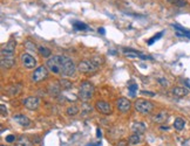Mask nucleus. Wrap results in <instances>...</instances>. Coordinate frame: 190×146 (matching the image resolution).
Listing matches in <instances>:
<instances>
[{"instance_id": "nucleus-6", "label": "nucleus", "mask_w": 190, "mask_h": 146, "mask_svg": "<svg viewBox=\"0 0 190 146\" xmlns=\"http://www.w3.org/2000/svg\"><path fill=\"white\" fill-rule=\"evenodd\" d=\"M47 67H45V66H40V67H38L35 70H34V73L32 75V79H33V82H41L43 81L45 78L47 77L48 75V70H47Z\"/></svg>"}, {"instance_id": "nucleus-35", "label": "nucleus", "mask_w": 190, "mask_h": 146, "mask_svg": "<svg viewBox=\"0 0 190 146\" xmlns=\"http://www.w3.org/2000/svg\"><path fill=\"white\" fill-rule=\"evenodd\" d=\"M184 83H185V85L188 87V88H190V83H189V81L187 79V81H184Z\"/></svg>"}, {"instance_id": "nucleus-26", "label": "nucleus", "mask_w": 190, "mask_h": 146, "mask_svg": "<svg viewBox=\"0 0 190 146\" xmlns=\"http://www.w3.org/2000/svg\"><path fill=\"white\" fill-rule=\"evenodd\" d=\"M129 92H130V96H135V92H136L137 90H138V87H137V84H135V83H133V84H130L129 85Z\"/></svg>"}, {"instance_id": "nucleus-38", "label": "nucleus", "mask_w": 190, "mask_h": 146, "mask_svg": "<svg viewBox=\"0 0 190 146\" xmlns=\"http://www.w3.org/2000/svg\"><path fill=\"white\" fill-rule=\"evenodd\" d=\"M1 146H5V145H1Z\"/></svg>"}, {"instance_id": "nucleus-21", "label": "nucleus", "mask_w": 190, "mask_h": 146, "mask_svg": "<svg viewBox=\"0 0 190 146\" xmlns=\"http://www.w3.org/2000/svg\"><path fill=\"white\" fill-rule=\"evenodd\" d=\"M39 53H40V55H41L42 58H49L52 55L51 49H48L46 47H39Z\"/></svg>"}, {"instance_id": "nucleus-33", "label": "nucleus", "mask_w": 190, "mask_h": 146, "mask_svg": "<svg viewBox=\"0 0 190 146\" xmlns=\"http://www.w3.org/2000/svg\"><path fill=\"white\" fill-rule=\"evenodd\" d=\"M141 94H142V95H148V96H154V95H155V94H153V92H148V91H142Z\"/></svg>"}, {"instance_id": "nucleus-14", "label": "nucleus", "mask_w": 190, "mask_h": 146, "mask_svg": "<svg viewBox=\"0 0 190 146\" xmlns=\"http://www.w3.org/2000/svg\"><path fill=\"white\" fill-rule=\"evenodd\" d=\"M132 130L134 131V133H137V135H142L146 131V125L141 123V122H136L132 125Z\"/></svg>"}, {"instance_id": "nucleus-13", "label": "nucleus", "mask_w": 190, "mask_h": 146, "mask_svg": "<svg viewBox=\"0 0 190 146\" xmlns=\"http://www.w3.org/2000/svg\"><path fill=\"white\" fill-rule=\"evenodd\" d=\"M13 119H14V122H16L19 125L24 126V127H27V126L31 125V120H29V118H27L25 115H16L13 117Z\"/></svg>"}, {"instance_id": "nucleus-22", "label": "nucleus", "mask_w": 190, "mask_h": 146, "mask_svg": "<svg viewBox=\"0 0 190 146\" xmlns=\"http://www.w3.org/2000/svg\"><path fill=\"white\" fill-rule=\"evenodd\" d=\"M74 28L76 29V31H87V29H89V27L87 26L86 24H84V22H74Z\"/></svg>"}, {"instance_id": "nucleus-25", "label": "nucleus", "mask_w": 190, "mask_h": 146, "mask_svg": "<svg viewBox=\"0 0 190 146\" xmlns=\"http://www.w3.org/2000/svg\"><path fill=\"white\" fill-rule=\"evenodd\" d=\"M60 84H61V87H62L63 90H68V89L72 88V83H70L69 81H67V79H61Z\"/></svg>"}, {"instance_id": "nucleus-17", "label": "nucleus", "mask_w": 190, "mask_h": 146, "mask_svg": "<svg viewBox=\"0 0 190 146\" xmlns=\"http://www.w3.org/2000/svg\"><path fill=\"white\" fill-rule=\"evenodd\" d=\"M173 27L177 31V33H176L177 36H185V37H189L190 39V32L189 31H187L185 28L179 26V25H173Z\"/></svg>"}, {"instance_id": "nucleus-10", "label": "nucleus", "mask_w": 190, "mask_h": 146, "mask_svg": "<svg viewBox=\"0 0 190 146\" xmlns=\"http://www.w3.org/2000/svg\"><path fill=\"white\" fill-rule=\"evenodd\" d=\"M16 42L10 41L6 43V46L1 49V56H14V52H16Z\"/></svg>"}, {"instance_id": "nucleus-36", "label": "nucleus", "mask_w": 190, "mask_h": 146, "mask_svg": "<svg viewBox=\"0 0 190 146\" xmlns=\"http://www.w3.org/2000/svg\"><path fill=\"white\" fill-rule=\"evenodd\" d=\"M162 130H168V126H161Z\"/></svg>"}, {"instance_id": "nucleus-31", "label": "nucleus", "mask_w": 190, "mask_h": 146, "mask_svg": "<svg viewBox=\"0 0 190 146\" xmlns=\"http://www.w3.org/2000/svg\"><path fill=\"white\" fill-rule=\"evenodd\" d=\"M128 145V143L124 140H121V141H119V146H127Z\"/></svg>"}, {"instance_id": "nucleus-4", "label": "nucleus", "mask_w": 190, "mask_h": 146, "mask_svg": "<svg viewBox=\"0 0 190 146\" xmlns=\"http://www.w3.org/2000/svg\"><path fill=\"white\" fill-rule=\"evenodd\" d=\"M99 67V63L94 62V61H81L78 66V70L82 74H89V73H94L95 70Z\"/></svg>"}, {"instance_id": "nucleus-11", "label": "nucleus", "mask_w": 190, "mask_h": 146, "mask_svg": "<svg viewBox=\"0 0 190 146\" xmlns=\"http://www.w3.org/2000/svg\"><path fill=\"white\" fill-rule=\"evenodd\" d=\"M39 104L40 101L38 97H27L26 99H24V105L28 110H37L39 108Z\"/></svg>"}, {"instance_id": "nucleus-15", "label": "nucleus", "mask_w": 190, "mask_h": 146, "mask_svg": "<svg viewBox=\"0 0 190 146\" xmlns=\"http://www.w3.org/2000/svg\"><path fill=\"white\" fill-rule=\"evenodd\" d=\"M188 92H189V90L187 88H183V87H175V88L173 89V94H174L176 97H179V98L187 96Z\"/></svg>"}, {"instance_id": "nucleus-27", "label": "nucleus", "mask_w": 190, "mask_h": 146, "mask_svg": "<svg viewBox=\"0 0 190 146\" xmlns=\"http://www.w3.org/2000/svg\"><path fill=\"white\" fill-rule=\"evenodd\" d=\"M0 110H1V116H2V117H6V116H7V108H6L4 104H1L0 105Z\"/></svg>"}, {"instance_id": "nucleus-18", "label": "nucleus", "mask_w": 190, "mask_h": 146, "mask_svg": "<svg viewBox=\"0 0 190 146\" xmlns=\"http://www.w3.org/2000/svg\"><path fill=\"white\" fill-rule=\"evenodd\" d=\"M16 146H33V145H32L31 140H29V139H28L27 137H25V136L19 137V138L16 139Z\"/></svg>"}, {"instance_id": "nucleus-24", "label": "nucleus", "mask_w": 190, "mask_h": 146, "mask_svg": "<svg viewBox=\"0 0 190 146\" xmlns=\"http://www.w3.org/2000/svg\"><path fill=\"white\" fill-rule=\"evenodd\" d=\"M162 35H163V32H160V33H157L156 35H154V36L152 37V39H149L147 43H148V45H149V46H152V45H153L154 42L157 41L158 39H161V37H162Z\"/></svg>"}, {"instance_id": "nucleus-12", "label": "nucleus", "mask_w": 190, "mask_h": 146, "mask_svg": "<svg viewBox=\"0 0 190 146\" xmlns=\"http://www.w3.org/2000/svg\"><path fill=\"white\" fill-rule=\"evenodd\" d=\"M16 58L14 56H1V67L4 69H10L14 66Z\"/></svg>"}, {"instance_id": "nucleus-29", "label": "nucleus", "mask_w": 190, "mask_h": 146, "mask_svg": "<svg viewBox=\"0 0 190 146\" xmlns=\"http://www.w3.org/2000/svg\"><path fill=\"white\" fill-rule=\"evenodd\" d=\"M175 4L179 6V7H183V6L187 5V2H185L184 0H176V1H175Z\"/></svg>"}, {"instance_id": "nucleus-1", "label": "nucleus", "mask_w": 190, "mask_h": 146, "mask_svg": "<svg viewBox=\"0 0 190 146\" xmlns=\"http://www.w3.org/2000/svg\"><path fill=\"white\" fill-rule=\"evenodd\" d=\"M63 61H65V55H57L49 58L46 61V67L49 71H52L55 75H62Z\"/></svg>"}, {"instance_id": "nucleus-30", "label": "nucleus", "mask_w": 190, "mask_h": 146, "mask_svg": "<svg viewBox=\"0 0 190 146\" xmlns=\"http://www.w3.org/2000/svg\"><path fill=\"white\" fill-rule=\"evenodd\" d=\"M6 141H7V143H13V141H16V137L10 135V136L6 137Z\"/></svg>"}, {"instance_id": "nucleus-9", "label": "nucleus", "mask_w": 190, "mask_h": 146, "mask_svg": "<svg viewBox=\"0 0 190 146\" xmlns=\"http://www.w3.org/2000/svg\"><path fill=\"white\" fill-rule=\"evenodd\" d=\"M116 106H117V110L119 111H121L123 114H126L128 112L130 108H132V103H130V101L127 98H119L117 99V102H116Z\"/></svg>"}, {"instance_id": "nucleus-28", "label": "nucleus", "mask_w": 190, "mask_h": 146, "mask_svg": "<svg viewBox=\"0 0 190 146\" xmlns=\"http://www.w3.org/2000/svg\"><path fill=\"white\" fill-rule=\"evenodd\" d=\"M157 81H158V83L161 84L162 87H167V85H168V82H167L165 78H158Z\"/></svg>"}, {"instance_id": "nucleus-5", "label": "nucleus", "mask_w": 190, "mask_h": 146, "mask_svg": "<svg viewBox=\"0 0 190 146\" xmlns=\"http://www.w3.org/2000/svg\"><path fill=\"white\" fill-rule=\"evenodd\" d=\"M76 71V67L75 63L73 62V60L68 56H65V61H63V68H62V76L66 77H70L73 76Z\"/></svg>"}, {"instance_id": "nucleus-3", "label": "nucleus", "mask_w": 190, "mask_h": 146, "mask_svg": "<svg viewBox=\"0 0 190 146\" xmlns=\"http://www.w3.org/2000/svg\"><path fill=\"white\" fill-rule=\"evenodd\" d=\"M135 109L137 112H140L142 115H148L154 110V104L147 99H138L135 103Z\"/></svg>"}, {"instance_id": "nucleus-8", "label": "nucleus", "mask_w": 190, "mask_h": 146, "mask_svg": "<svg viewBox=\"0 0 190 146\" xmlns=\"http://www.w3.org/2000/svg\"><path fill=\"white\" fill-rule=\"evenodd\" d=\"M95 109L97 110L102 115H111L113 112V108L109 103H107L105 101H97L95 103Z\"/></svg>"}, {"instance_id": "nucleus-16", "label": "nucleus", "mask_w": 190, "mask_h": 146, "mask_svg": "<svg viewBox=\"0 0 190 146\" xmlns=\"http://www.w3.org/2000/svg\"><path fill=\"white\" fill-rule=\"evenodd\" d=\"M167 119H168V112L167 111H161L153 117V120L155 123H163Z\"/></svg>"}, {"instance_id": "nucleus-7", "label": "nucleus", "mask_w": 190, "mask_h": 146, "mask_svg": "<svg viewBox=\"0 0 190 146\" xmlns=\"http://www.w3.org/2000/svg\"><path fill=\"white\" fill-rule=\"evenodd\" d=\"M20 61L22 63V66L27 69H33L37 67V60L33 58L32 55H29L28 53H22L21 54Z\"/></svg>"}, {"instance_id": "nucleus-32", "label": "nucleus", "mask_w": 190, "mask_h": 146, "mask_svg": "<svg viewBox=\"0 0 190 146\" xmlns=\"http://www.w3.org/2000/svg\"><path fill=\"white\" fill-rule=\"evenodd\" d=\"M96 137H97V138H100L101 137V130L99 129V127L96 129Z\"/></svg>"}, {"instance_id": "nucleus-34", "label": "nucleus", "mask_w": 190, "mask_h": 146, "mask_svg": "<svg viewBox=\"0 0 190 146\" xmlns=\"http://www.w3.org/2000/svg\"><path fill=\"white\" fill-rule=\"evenodd\" d=\"M97 31H99V33H101V34H102V35H103V34H106V31H105V28H102V27H101V28H99V29H97Z\"/></svg>"}, {"instance_id": "nucleus-2", "label": "nucleus", "mask_w": 190, "mask_h": 146, "mask_svg": "<svg viewBox=\"0 0 190 146\" xmlns=\"http://www.w3.org/2000/svg\"><path fill=\"white\" fill-rule=\"evenodd\" d=\"M94 91H95V88L94 85L90 83V82H84V83L80 85V89H79V97L84 102H88L93 95H94Z\"/></svg>"}, {"instance_id": "nucleus-19", "label": "nucleus", "mask_w": 190, "mask_h": 146, "mask_svg": "<svg viewBox=\"0 0 190 146\" xmlns=\"http://www.w3.org/2000/svg\"><path fill=\"white\" fill-rule=\"evenodd\" d=\"M184 125H185V122L181 117H177L176 119L174 120V127L176 129L177 131H182L184 129Z\"/></svg>"}, {"instance_id": "nucleus-20", "label": "nucleus", "mask_w": 190, "mask_h": 146, "mask_svg": "<svg viewBox=\"0 0 190 146\" xmlns=\"http://www.w3.org/2000/svg\"><path fill=\"white\" fill-rule=\"evenodd\" d=\"M141 140H142V137H141V135H137V133H134L133 136L129 137V144L130 145H136L138 143H141Z\"/></svg>"}, {"instance_id": "nucleus-37", "label": "nucleus", "mask_w": 190, "mask_h": 146, "mask_svg": "<svg viewBox=\"0 0 190 146\" xmlns=\"http://www.w3.org/2000/svg\"><path fill=\"white\" fill-rule=\"evenodd\" d=\"M169 2H175V1H176V0H168Z\"/></svg>"}, {"instance_id": "nucleus-23", "label": "nucleus", "mask_w": 190, "mask_h": 146, "mask_svg": "<svg viewBox=\"0 0 190 146\" xmlns=\"http://www.w3.org/2000/svg\"><path fill=\"white\" fill-rule=\"evenodd\" d=\"M79 114V108L75 106V105H72V106H68L67 108V115L68 116H75Z\"/></svg>"}]
</instances>
